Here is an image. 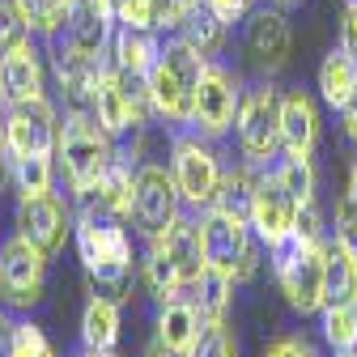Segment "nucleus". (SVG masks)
<instances>
[{
    "instance_id": "obj_1",
    "label": "nucleus",
    "mask_w": 357,
    "mask_h": 357,
    "mask_svg": "<svg viewBox=\"0 0 357 357\" xmlns=\"http://www.w3.org/2000/svg\"><path fill=\"white\" fill-rule=\"evenodd\" d=\"M77 259L85 268L94 294H107L115 302L132 298V281H137V251L123 230V221H94V217H77Z\"/></svg>"
},
{
    "instance_id": "obj_2",
    "label": "nucleus",
    "mask_w": 357,
    "mask_h": 357,
    "mask_svg": "<svg viewBox=\"0 0 357 357\" xmlns=\"http://www.w3.org/2000/svg\"><path fill=\"white\" fill-rule=\"evenodd\" d=\"M208 60L183 43L178 34H162L158 60L149 68V98H153V115L166 119L170 128H192V111H196V89L204 77Z\"/></svg>"
},
{
    "instance_id": "obj_3",
    "label": "nucleus",
    "mask_w": 357,
    "mask_h": 357,
    "mask_svg": "<svg viewBox=\"0 0 357 357\" xmlns=\"http://www.w3.org/2000/svg\"><path fill=\"white\" fill-rule=\"evenodd\" d=\"M119 158L115 137L94 119V111H64L60 119V145H56V170L68 183L73 196L89 192L98 178L111 170V162Z\"/></svg>"
},
{
    "instance_id": "obj_4",
    "label": "nucleus",
    "mask_w": 357,
    "mask_h": 357,
    "mask_svg": "<svg viewBox=\"0 0 357 357\" xmlns=\"http://www.w3.org/2000/svg\"><path fill=\"white\" fill-rule=\"evenodd\" d=\"M328 243V238H324ZM324 243H310L298 230L268 247L273 277L285 294V302L298 315H319L324 310Z\"/></svg>"
},
{
    "instance_id": "obj_5",
    "label": "nucleus",
    "mask_w": 357,
    "mask_h": 357,
    "mask_svg": "<svg viewBox=\"0 0 357 357\" xmlns=\"http://www.w3.org/2000/svg\"><path fill=\"white\" fill-rule=\"evenodd\" d=\"M170 174L178 183L183 204L192 213H208L217 204L226 166H221V158H217L208 137H200V132H192V128H178L174 141H170Z\"/></svg>"
},
{
    "instance_id": "obj_6",
    "label": "nucleus",
    "mask_w": 357,
    "mask_h": 357,
    "mask_svg": "<svg viewBox=\"0 0 357 357\" xmlns=\"http://www.w3.org/2000/svg\"><path fill=\"white\" fill-rule=\"evenodd\" d=\"M234 137L243 162L251 166H268L281 153V89L273 85V77H259L243 89Z\"/></svg>"
},
{
    "instance_id": "obj_7",
    "label": "nucleus",
    "mask_w": 357,
    "mask_h": 357,
    "mask_svg": "<svg viewBox=\"0 0 357 357\" xmlns=\"http://www.w3.org/2000/svg\"><path fill=\"white\" fill-rule=\"evenodd\" d=\"M200 230H204L208 268H217V273H226L234 281H251L259 273V238L251 230V221L208 208V213H200Z\"/></svg>"
},
{
    "instance_id": "obj_8",
    "label": "nucleus",
    "mask_w": 357,
    "mask_h": 357,
    "mask_svg": "<svg viewBox=\"0 0 357 357\" xmlns=\"http://www.w3.org/2000/svg\"><path fill=\"white\" fill-rule=\"evenodd\" d=\"M183 217V196L170 166L162 162H141L132 178V226L141 238H162L174 221Z\"/></svg>"
},
{
    "instance_id": "obj_9",
    "label": "nucleus",
    "mask_w": 357,
    "mask_h": 357,
    "mask_svg": "<svg viewBox=\"0 0 357 357\" xmlns=\"http://www.w3.org/2000/svg\"><path fill=\"white\" fill-rule=\"evenodd\" d=\"M238 47H243L247 68H255V77H277L294 52V26L277 5H255L243 17Z\"/></svg>"
},
{
    "instance_id": "obj_10",
    "label": "nucleus",
    "mask_w": 357,
    "mask_h": 357,
    "mask_svg": "<svg viewBox=\"0 0 357 357\" xmlns=\"http://www.w3.org/2000/svg\"><path fill=\"white\" fill-rule=\"evenodd\" d=\"M47 294V255L30 238L13 234L0 243V302L9 310H30Z\"/></svg>"
},
{
    "instance_id": "obj_11",
    "label": "nucleus",
    "mask_w": 357,
    "mask_h": 357,
    "mask_svg": "<svg viewBox=\"0 0 357 357\" xmlns=\"http://www.w3.org/2000/svg\"><path fill=\"white\" fill-rule=\"evenodd\" d=\"M238 102H243V81L230 64L208 60L200 89H196V111H192V132L208 141H221L238 119Z\"/></svg>"
},
{
    "instance_id": "obj_12",
    "label": "nucleus",
    "mask_w": 357,
    "mask_h": 357,
    "mask_svg": "<svg viewBox=\"0 0 357 357\" xmlns=\"http://www.w3.org/2000/svg\"><path fill=\"white\" fill-rule=\"evenodd\" d=\"M13 226H17L22 238H30L47 259H56L64 251V243L73 238V230H77V213L56 192H38V196H22L17 200Z\"/></svg>"
},
{
    "instance_id": "obj_13",
    "label": "nucleus",
    "mask_w": 357,
    "mask_h": 357,
    "mask_svg": "<svg viewBox=\"0 0 357 357\" xmlns=\"http://www.w3.org/2000/svg\"><path fill=\"white\" fill-rule=\"evenodd\" d=\"M5 145L9 158H56L60 145V115L52 98H34V102H13L5 111Z\"/></svg>"
},
{
    "instance_id": "obj_14",
    "label": "nucleus",
    "mask_w": 357,
    "mask_h": 357,
    "mask_svg": "<svg viewBox=\"0 0 357 357\" xmlns=\"http://www.w3.org/2000/svg\"><path fill=\"white\" fill-rule=\"evenodd\" d=\"M52 68H56V85H60V98H64V111H89L94 107V94L111 68L107 56H89V52H77L68 43H52Z\"/></svg>"
},
{
    "instance_id": "obj_15",
    "label": "nucleus",
    "mask_w": 357,
    "mask_h": 357,
    "mask_svg": "<svg viewBox=\"0 0 357 357\" xmlns=\"http://www.w3.org/2000/svg\"><path fill=\"white\" fill-rule=\"evenodd\" d=\"M132 178H137V170H132V158L119 153L111 162V170L98 178L89 192L73 196L77 200V217H94V221H132Z\"/></svg>"
},
{
    "instance_id": "obj_16",
    "label": "nucleus",
    "mask_w": 357,
    "mask_h": 357,
    "mask_svg": "<svg viewBox=\"0 0 357 357\" xmlns=\"http://www.w3.org/2000/svg\"><path fill=\"white\" fill-rule=\"evenodd\" d=\"M298 200L285 192V183L268 170V166H259V188H255V208H251V230H255V238L264 243V247H273V243H281L285 234H294V226H298Z\"/></svg>"
},
{
    "instance_id": "obj_17",
    "label": "nucleus",
    "mask_w": 357,
    "mask_h": 357,
    "mask_svg": "<svg viewBox=\"0 0 357 357\" xmlns=\"http://www.w3.org/2000/svg\"><path fill=\"white\" fill-rule=\"evenodd\" d=\"M162 251H166V259L174 264V273H178V281H183V298L192 294V285L204 277V268H208V255H204V230H200V217H178L174 226L162 234V238H153Z\"/></svg>"
},
{
    "instance_id": "obj_18",
    "label": "nucleus",
    "mask_w": 357,
    "mask_h": 357,
    "mask_svg": "<svg viewBox=\"0 0 357 357\" xmlns=\"http://www.w3.org/2000/svg\"><path fill=\"white\" fill-rule=\"evenodd\" d=\"M0 85H5V94H9V107L47 98V68H43V52L34 47V38L0 60Z\"/></svg>"
},
{
    "instance_id": "obj_19",
    "label": "nucleus",
    "mask_w": 357,
    "mask_h": 357,
    "mask_svg": "<svg viewBox=\"0 0 357 357\" xmlns=\"http://www.w3.org/2000/svg\"><path fill=\"white\" fill-rule=\"evenodd\" d=\"M319 145V107L306 89H289L281 94V149L310 158Z\"/></svg>"
},
{
    "instance_id": "obj_20",
    "label": "nucleus",
    "mask_w": 357,
    "mask_h": 357,
    "mask_svg": "<svg viewBox=\"0 0 357 357\" xmlns=\"http://www.w3.org/2000/svg\"><path fill=\"white\" fill-rule=\"evenodd\" d=\"M174 34L183 38V43H192V47L204 56V60H213L221 47H226V34H230V22L221 17L208 0H183V13H178V26H174Z\"/></svg>"
},
{
    "instance_id": "obj_21",
    "label": "nucleus",
    "mask_w": 357,
    "mask_h": 357,
    "mask_svg": "<svg viewBox=\"0 0 357 357\" xmlns=\"http://www.w3.org/2000/svg\"><path fill=\"white\" fill-rule=\"evenodd\" d=\"M158 47H162V34L115 22V34H111L107 60H111V68H119V73L149 77V68H153V60H158Z\"/></svg>"
},
{
    "instance_id": "obj_22",
    "label": "nucleus",
    "mask_w": 357,
    "mask_h": 357,
    "mask_svg": "<svg viewBox=\"0 0 357 357\" xmlns=\"http://www.w3.org/2000/svg\"><path fill=\"white\" fill-rule=\"evenodd\" d=\"M336 302H357V255L336 234H328V243H324V306H336Z\"/></svg>"
},
{
    "instance_id": "obj_23",
    "label": "nucleus",
    "mask_w": 357,
    "mask_h": 357,
    "mask_svg": "<svg viewBox=\"0 0 357 357\" xmlns=\"http://www.w3.org/2000/svg\"><path fill=\"white\" fill-rule=\"evenodd\" d=\"M200 332H204V315L196 310L192 298L162 302V310H158V340H166L170 349H188L192 353Z\"/></svg>"
},
{
    "instance_id": "obj_24",
    "label": "nucleus",
    "mask_w": 357,
    "mask_h": 357,
    "mask_svg": "<svg viewBox=\"0 0 357 357\" xmlns=\"http://www.w3.org/2000/svg\"><path fill=\"white\" fill-rule=\"evenodd\" d=\"M119 302L107 294H94L81 310V344L85 349H115L119 344Z\"/></svg>"
},
{
    "instance_id": "obj_25",
    "label": "nucleus",
    "mask_w": 357,
    "mask_h": 357,
    "mask_svg": "<svg viewBox=\"0 0 357 357\" xmlns=\"http://www.w3.org/2000/svg\"><path fill=\"white\" fill-rule=\"evenodd\" d=\"M255 188H259V166H251V162L226 166V174H221V192H217V204H213V208L234 213V217L251 221V208H255Z\"/></svg>"
},
{
    "instance_id": "obj_26",
    "label": "nucleus",
    "mask_w": 357,
    "mask_h": 357,
    "mask_svg": "<svg viewBox=\"0 0 357 357\" xmlns=\"http://www.w3.org/2000/svg\"><path fill=\"white\" fill-rule=\"evenodd\" d=\"M357 89V60L344 52V47H332L319 64V94L332 111H340Z\"/></svg>"
},
{
    "instance_id": "obj_27",
    "label": "nucleus",
    "mask_w": 357,
    "mask_h": 357,
    "mask_svg": "<svg viewBox=\"0 0 357 357\" xmlns=\"http://www.w3.org/2000/svg\"><path fill=\"white\" fill-rule=\"evenodd\" d=\"M234 277H226V273H217V268H204V277L192 285V302H196V310L204 315V324H221L226 319V310H230V302H234Z\"/></svg>"
},
{
    "instance_id": "obj_28",
    "label": "nucleus",
    "mask_w": 357,
    "mask_h": 357,
    "mask_svg": "<svg viewBox=\"0 0 357 357\" xmlns=\"http://www.w3.org/2000/svg\"><path fill=\"white\" fill-rule=\"evenodd\" d=\"M178 13H183V0H123V5H119V22L123 26L153 30V34L174 30Z\"/></svg>"
},
{
    "instance_id": "obj_29",
    "label": "nucleus",
    "mask_w": 357,
    "mask_h": 357,
    "mask_svg": "<svg viewBox=\"0 0 357 357\" xmlns=\"http://www.w3.org/2000/svg\"><path fill=\"white\" fill-rule=\"evenodd\" d=\"M268 170H273L281 183H285V192L298 200V204H306V200H315V166H310V158H298V153H277L273 162H268Z\"/></svg>"
},
{
    "instance_id": "obj_30",
    "label": "nucleus",
    "mask_w": 357,
    "mask_h": 357,
    "mask_svg": "<svg viewBox=\"0 0 357 357\" xmlns=\"http://www.w3.org/2000/svg\"><path fill=\"white\" fill-rule=\"evenodd\" d=\"M319 328H324V340L336 349H357V302H336V306H324L319 310Z\"/></svg>"
},
{
    "instance_id": "obj_31",
    "label": "nucleus",
    "mask_w": 357,
    "mask_h": 357,
    "mask_svg": "<svg viewBox=\"0 0 357 357\" xmlns=\"http://www.w3.org/2000/svg\"><path fill=\"white\" fill-rule=\"evenodd\" d=\"M30 38H34V26L26 13V0H0V60Z\"/></svg>"
},
{
    "instance_id": "obj_32",
    "label": "nucleus",
    "mask_w": 357,
    "mask_h": 357,
    "mask_svg": "<svg viewBox=\"0 0 357 357\" xmlns=\"http://www.w3.org/2000/svg\"><path fill=\"white\" fill-rule=\"evenodd\" d=\"M26 13H30V26L38 38H60L68 17H73V0H26Z\"/></svg>"
},
{
    "instance_id": "obj_33",
    "label": "nucleus",
    "mask_w": 357,
    "mask_h": 357,
    "mask_svg": "<svg viewBox=\"0 0 357 357\" xmlns=\"http://www.w3.org/2000/svg\"><path fill=\"white\" fill-rule=\"evenodd\" d=\"M56 158H13V183L22 196H38V192H52L56 183Z\"/></svg>"
},
{
    "instance_id": "obj_34",
    "label": "nucleus",
    "mask_w": 357,
    "mask_h": 357,
    "mask_svg": "<svg viewBox=\"0 0 357 357\" xmlns=\"http://www.w3.org/2000/svg\"><path fill=\"white\" fill-rule=\"evenodd\" d=\"M192 357H238V336L230 332L226 319H221V324H204Z\"/></svg>"
},
{
    "instance_id": "obj_35",
    "label": "nucleus",
    "mask_w": 357,
    "mask_h": 357,
    "mask_svg": "<svg viewBox=\"0 0 357 357\" xmlns=\"http://www.w3.org/2000/svg\"><path fill=\"white\" fill-rule=\"evenodd\" d=\"M332 234H336L353 255H357V196H349V192H344V196L336 200V226H332Z\"/></svg>"
},
{
    "instance_id": "obj_36",
    "label": "nucleus",
    "mask_w": 357,
    "mask_h": 357,
    "mask_svg": "<svg viewBox=\"0 0 357 357\" xmlns=\"http://www.w3.org/2000/svg\"><path fill=\"white\" fill-rule=\"evenodd\" d=\"M13 357H56L52 340L43 336L38 324H17V344H13Z\"/></svg>"
},
{
    "instance_id": "obj_37",
    "label": "nucleus",
    "mask_w": 357,
    "mask_h": 357,
    "mask_svg": "<svg viewBox=\"0 0 357 357\" xmlns=\"http://www.w3.org/2000/svg\"><path fill=\"white\" fill-rule=\"evenodd\" d=\"M302 238H310V243H324L328 238V226H324V213H319V200H306L302 208H298V226H294Z\"/></svg>"
},
{
    "instance_id": "obj_38",
    "label": "nucleus",
    "mask_w": 357,
    "mask_h": 357,
    "mask_svg": "<svg viewBox=\"0 0 357 357\" xmlns=\"http://www.w3.org/2000/svg\"><path fill=\"white\" fill-rule=\"evenodd\" d=\"M264 357H315V349H310L302 336H277L264 349Z\"/></svg>"
},
{
    "instance_id": "obj_39",
    "label": "nucleus",
    "mask_w": 357,
    "mask_h": 357,
    "mask_svg": "<svg viewBox=\"0 0 357 357\" xmlns=\"http://www.w3.org/2000/svg\"><path fill=\"white\" fill-rule=\"evenodd\" d=\"M340 47L357 60V0H344V17H340Z\"/></svg>"
},
{
    "instance_id": "obj_40",
    "label": "nucleus",
    "mask_w": 357,
    "mask_h": 357,
    "mask_svg": "<svg viewBox=\"0 0 357 357\" xmlns=\"http://www.w3.org/2000/svg\"><path fill=\"white\" fill-rule=\"evenodd\" d=\"M208 5H213L221 17H226V22L234 26V22H243V17L255 9V0H208Z\"/></svg>"
},
{
    "instance_id": "obj_41",
    "label": "nucleus",
    "mask_w": 357,
    "mask_h": 357,
    "mask_svg": "<svg viewBox=\"0 0 357 357\" xmlns=\"http://www.w3.org/2000/svg\"><path fill=\"white\" fill-rule=\"evenodd\" d=\"M13 344H17V324L0 310V357H13Z\"/></svg>"
},
{
    "instance_id": "obj_42",
    "label": "nucleus",
    "mask_w": 357,
    "mask_h": 357,
    "mask_svg": "<svg viewBox=\"0 0 357 357\" xmlns=\"http://www.w3.org/2000/svg\"><path fill=\"white\" fill-rule=\"evenodd\" d=\"M340 128H344V137L357 145V89H353V98L340 107Z\"/></svg>"
},
{
    "instance_id": "obj_43",
    "label": "nucleus",
    "mask_w": 357,
    "mask_h": 357,
    "mask_svg": "<svg viewBox=\"0 0 357 357\" xmlns=\"http://www.w3.org/2000/svg\"><path fill=\"white\" fill-rule=\"evenodd\" d=\"M145 357H192V353H188V349H170L166 340H158V336H153V340H149V349H145Z\"/></svg>"
},
{
    "instance_id": "obj_44",
    "label": "nucleus",
    "mask_w": 357,
    "mask_h": 357,
    "mask_svg": "<svg viewBox=\"0 0 357 357\" xmlns=\"http://www.w3.org/2000/svg\"><path fill=\"white\" fill-rule=\"evenodd\" d=\"M13 178V158H9V145H5V132H0V183Z\"/></svg>"
},
{
    "instance_id": "obj_45",
    "label": "nucleus",
    "mask_w": 357,
    "mask_h": 357,
    "mask_svg": "<svg viewBox=\"0 0 357 357\" xmlns=\"http://www.w3.org/2000/svg\"><path fill=\"white\" fill-rule=\"evenodd\" d=\"M81 357H119V353H115V349H85Z\"/></svg>"
},
{
    "instance_id": "obj_46",
    "label": "nucleus",
    "mask_w": 357,
    "mask_h": 357,
    "mask_svg": "<svg viewBox=\"0 0 357 357\" xmlns=\"http://www.w3.org/2000/svg\"><path fill=\"white\" fill-rule=\"evenodd\" d=\"M5 111H9V94H5V85H0V123H5Z\"/></svg>"
},
{
    "instance_id": "obj_47",
    "label": "nucleus",
    "mask_w": 357,
    "mask_h": 357,
    "mask_svg": "<svg viewBox=\"0 0 357 357\" xmlns=\"http://www.w3.org/2000/svg\"><path fill=\"white\" fill-rule=\"evenodd\" d=\"M349 196H357V162H353V170H349Z\"/></svg>"
},
{
    "instance_id": "obj_48",
    "label": "nucleus",
    "mask_w": 357,
    "mask_h": 357,
    "mask_svg": "<svg viewBox=\"0 0 357 357\" xmlns=\"http://www.w3.org/2000/svg\"><path fill=\"white\" fill-rule=\"evenodd\" d=\"M336 357H357V349H336Z\"/></svg>"
},
{
    "instance_id": "obj_49",
    "label": "nucleus",
    "mask_w": 357,
    "mask_h": 357,
    "mask_svg": "<svg viewBox=\"0 0 357 357\" xmlns=\"http://www.w3.org/2000/svg\"><path fill=\"white\" fill-rule=\"evenodd\" d=\"M119 5H123V0H111V9H115V17H119Z\"/></svg>"
},
{
    "instance_id": "obj_50",
    "label": "nucleus",
    "mask_w": 357,
    "mask_h": 357,
    "mask_svg": "<svg viewBox=\"0 0 357 357\" xmlns=\"http://www.w3.org/2000/svg\"><path fill=\"white\" fill-rule=\"evenodd\" d=\"M281 5H289V0H281Z\"/></svg>"
}]
</instances>
